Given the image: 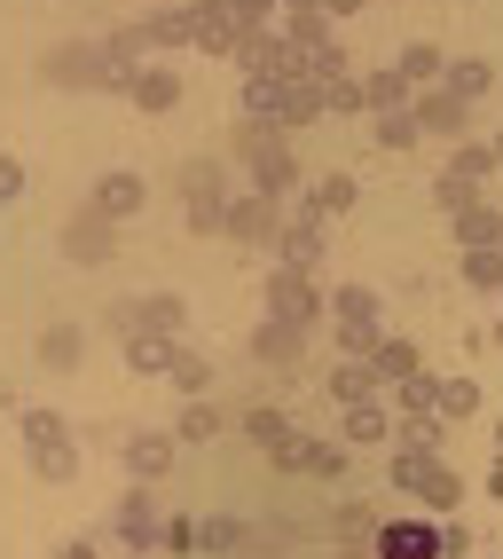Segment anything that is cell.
I'll return each mask as SVG.
<instances>
[{"label": "cell", "instance_id": "obj_2", "mask_svg": "<svg viewBox=\"0 0 503 559\" xmlns=\"http://www.w3.org/2000/svg\"><path fill=\"white\" fill-rule=\"evenodd\" d=\"M134 95H142L150 111H165V103H174V72H142V87H134Z\"/></svg>", "mask_w": 503, "mask_h": 559}, {"label": "cell", "instance_id": "obj_1", "mask_svg": "<svg viewBox=\"0 0 503 559\" xmlns=\"http://www.w3.org/2000/svg\"><path fill=\"white\" fill-rule=\"evenodd\" d=\"M95 213H103V221L142 213V182H134V174H103V182H95Z\"/></svg>", "mask_w": 503, "mask_h": 559}, {"label": "cell", "instance_id": "obj_4", "mask_svg": "<svg viewBox=\"0 0 503 559\" xmlns=\"http://www.w3.org/2000/svg\"><path fill=\"white\" fill-rule=\"evenodd\" d=\"M237 9H267V0H237Z\"/></svg>", "mask_w": 503, "mask_h": 559}, {"label": "cell", "instance_id": "obj_3", "mask_svg": "<svg viewBox=\"0 0 503 559\" xmlns=\"http://www.w3.org/2000/svg\"><path fill=\"white\" fill-rule=\"evenodd\" d=\"M228 228H237V237H267V213H260V206H237V213H228Z\"/></svg>", "mask_w": 503, "mask_h": 559}]
</instances>
